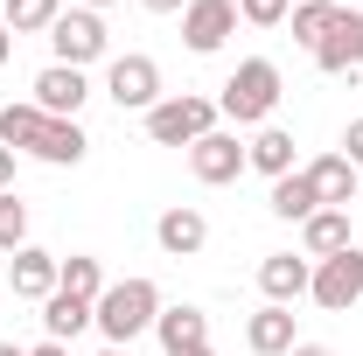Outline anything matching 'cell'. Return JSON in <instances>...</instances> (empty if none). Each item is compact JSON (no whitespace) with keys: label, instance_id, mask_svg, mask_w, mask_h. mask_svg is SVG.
Listing matches in <instances>:
<instances>
[{"label":"cell","instance_id":"cell-16","mask_svg":"<svg viewBox=\"0 0 363 356\" xmlns=\"http://www.w3.org/2000/svg\"><path fill=\"white\" fill-rule=\"evenodd\" d=\"M301 175L315 182V196H321V210H350L357 203V168L342 161V154H321V161H308Z\"/></svg>","mask_w":363,"mask_h":356},{"label":"cell","instance_id":"cell-36","mask_svg":"<svg viewBox=\"0 0 363 356\" xmlns=\"http://www.w3.org/2000/svg\"><path fill=\"white\" fill-rule=\"evenodd\" d=\"M84 7H91V14H98V7H112V0H84Z\"/></svg>","mask_w":363,"mask_h":356},{"label":"cell","instance_id":"cell-27","mask_svg":"<svg viewBox=\"0 0 363 356\" xmlns=\"http://www.w3.org/2000/svg\"><path fill=\"white\" fill-rule=\"evenodd\" d=\"M286 7H294V0H238V21H252V28H279Z\"/></svg>","mask_w":363,"mask_h":356},{"label":"cell","instance_id":"cell-38","mask_svg":"<svg viewBox=\"0 0 363 356\" xmlns=\"http://www.w3.org/2000/svg\"><path fill=\"white\" fill-rule=\"evenodd\" d=\"M357 14H363V7H357Z\"/></svg>","mask_w":363,"mask_h":356},{"label":"cell","instance_id":"cell-2","mask_svg":"<svg viewBox=\"0 0 363 356\" xmlns=\"http://www.w3.org/2000/svg\"><path fill=\"white\" fill-rule=\"evenodd\" d=\"M272 105H279V63H272V56H245V63L224 77L217 112H224L230 126H266Z\"/></svg>","mask_w":363,"mask_h":356},{"label":"cell","instance_id":"cell-6","mask_svg":"<svg viewBox=\"0 0 363 356\" xmlns=\"http://www.w3.org/2000/svg\"><path fill=\"white\" fill-rule=\"evenodd\" d=\"M49 49H56V63L84 70V63H98V56L112 49V35H105V21H98L91 7H70V14H56V28H49Z\"/></svg>","mask_w":363,"mask_h":356},{"label":"cell","instance_id":"cell-11","mask_svg":"<svg viewBox=\"0 0 363 356\" xmlns=\"http://www.w3.org/2000/svg\"><path fill=\"white\" fill-rule=\"evenodd\" d=\"M315 63L328 70V77H357V70H363V14H357V7H342V21L321 35Z\"/></svg>","mask_w":363,"mask_h":356},{"label":"cell","instance_id":"cell-17","mask_svg":"<svg viewBox=\"0 0 363 356\" xmlns=\"http://www.w3.org/2000/svg\"><path fill=\"white\" fill-rule=\"evenodd\" d=\"M245 168H259L266 182L294 175V133L286 126H259V133L245 140Z\"/></svg>","mask_w":363,"mask_h":356},{"label":"cell","instance_id":"cell-32","mask_svg":"<svg viewBox=\"0 0 363 356\" xmlns=\"http://www.w3.org/2000/svg\"><path fill=\"white\" fill-rule=\"evenodd\" d=\"M286 356H335V350H328V343H294Z\"/></svg>","mask_w":363,"mask_h":356},{"label":"cell","instance_id":"cell-13","mask_svg":"<svg viewBox=\"0 0 363 356\" xmlns=\"http://www.w3.org/2000/svg\"><path fill=\"white\" fill-rule=\"evenodd\" d=\"M308 279H315V266L294 259V252H266V259H259V294H266L272 308H294V301L308 294Z\"/></svg>","mask_w":363,"mask_h":356},{"label":"cell","instance_id":"cell-20","mask_svg":"<svg viewBox=\"0 0 363 356\" xmlns=\"http://www.w3.org/2000/svg\"><path fill=\"white\" fill-rule=\"evenodd\" d=\"M266 210H272V217H279V223H308V217H315V210H321V196H315V182H308V175H301V168H294V175H279V182H272Z\"/></svg>","mask_w":363,"mask_h":356},{"label":"cell","instance_id":"cell-30","mask_svg":"<svg viewBox=\"0 0 363 356\" xmlns=\"http://www.w3.org/2000/svg\"><path fill=\"white\" fill-rule=\"evenodd\" d=\"M140 7H147V14H182L189 0H140Z\"/></svg>","mask_w":363,"mask_h":356},{"label":"cell","instance_id":"cell-12","mask_svg":"<svg viewBox=\"0 0 363 356\" xmlns=\"http://www.w3.org/2000/svg\"><path fill=\"white\" fill-rule=\"evenodd\" d=\"M56 272H63V259H56V252L21 245V252L7 259V287H14L21 301H49V294H56Z\"/></svg>","mask_w":363,"mask_h":356},{"label":"cell","instance_id":"cell-23","mask_svg":"<svg viewBox=\"0 0 363 356\" xmlns=\"http://www.w3.org/2000/svg\"><path fill=\"white\" fill-rule=\"evenodd\" d=\"M56 287H63V294H77V301H91V308H98V294H105V266H98L91 252H70V259H63V272H56Z\"/></svg>","mask_w":363,"mask_h":356},{"label":"cell","instance_id":"cell-28","mask_svg":"<svg viewBox=\"0 0 363 356\" xmlns=\"http://www.w3.org/2000/svg\"><path fill=\"white\" fill-rule=\"evenodd\" d=\"M342 161L363 175V119H350V126H342Z\"/></svg>","mask_w":363,"mask_h":356},{"label":"cell","instance_id":"cell-31","mask_svg":"<svg viewBox=\"0 0 363 356\" xmlns=\"http://www.w3.org/2000/svg\"><path fill=\"white\" fill-rule=\"evenodd\" d=\"M28 356H70V343H49V335H43V343H35Z\"/></svg>","mask_w":363,"mask_h":356},{"label":"cell","instance_id":"cell-3","mask_svg":"<svg viewBox=\"0 0 363 356\" xmlns=\"http://www.w3.org/2000/svg\"><path fill=\"white\" fill-rule=\"evenodd\" d=\"M217 98H196V91H175V98H161L154 112H147V140L154 147H196L203 133H217Z\"/></svg>","mask_w":363,"mask_h":356},{"label":"cell","instance_id":"cell-4","mask_svg":"<svg viewBox=\"0 0 363 356\" xmlns=\"http://www.w3.org/2000/svg\"><path fill=\"white\" fill-rule=\"evenodd\" d=\"M105 98L119 105V112H154L161 105V63L154 56H112L105 63Z\"/></svg>","mask_w":363,"mask_h":356},{"label":"cell","instance_id":"cell-24","mask_svg":"<svg viewBox=\"0 0 363 356\" xmlns=\"http://www.w3.org/2000/svg\"><path fill=\"white\" fill-rule=\"evenodd\" d=\"M0 7H7V35H49L63 14V0H0Z\"/></svg>","mask_w":363,"mask_h":356},{"label":"cell","instance_id":"cell-15","mask_svg":"<svg viewBox=\"0 0 363 356\" xmlns=\"http://www.w3.org/2000/svg\"><path fill=\"white\" fill-rule=\"evenodd\" d=\"M294 343H301V335H294V308H272L266 301V308L245 321V350L252 356H286Z\"/></svg>","mask_w":363,"mask_h":356},{"label":"cell","instance_id":"cell-35","mask_svg":"<svg viewBox=\"0 0 363 356\" xmlns=\"http://www.w3.org/2000/svg\"><path fill=\"white\" fill-rule=\"evenodd\" d=\"M0 356H28V350H14V343H0Z\"/></svg>","mask_w":363,"mask_h":356},{"label":"cell","instance_id":"cell-1","mask_svg":"<svg viewBox=\"0 0 363 356\" xmlns=\"http://www.w3.org/2000/svg\"><path fill=\"white\" fill-rule=\"evenodd\" d=\"M154 321H161V287L140 279V272L133 279H112V287L98 294V308H91V328H98L112 350H133Z\"/></svg>","mask_w":363,"mask_h":356},{"label":"cell","instance_id":"cell-33","mask_svg":"<svg viewBox=\"0 0 363 356\" xmlns=\"http://www.w3.org/2000/svg\"><path fill=\"white\" fill-rule=\"evenodd\" d=\"M7 56H14V35H7V21H0V63H7Z\"/></svg>","mask_w":363,"mask_h":356},{"label":"cell","instance_id":"cell-18","mask_svg":"<svg viewBox=\"0 0 363 356\" xmlns=\"http://www.w3.org/2000/svg\"><path fill=\"white\" fill-rule=\"evenodd\" d=\"M301 245H308V259H335V252H350V245H357L350 210H315V217L301 223Z\"/></svg>","mask_w":363,"mask_h":356},{"label":"cell","instance_id":"cell-8","mask_svg":"<svg viewBox=\"0 0 363 356\" xmlns=\"http://www.w3.org/2000/svg\"><path fill=\"white\" fill-rule=\"evenodd\" d=\"M189 175L203 182V189H224V182H238V175H245V140L224 133V126H217V133H203L196 147H189Z\"/></svg>","mask_w":363,"mask_h":356},{"label":"cell","instance_id":"cell-37","mask_svg":"<svg viewBox=\"0 0 363 356\" xmlns=\"http://www.w3.org/2000/svg\"><path fill=\"white\" fill-rule=\"evenodd\" d=\"M98 356H126V350H112V343H105V350H98Z\"/></svg>","mask_w":363,"mask_h":356},{"label":"cell","instance_id":"cell-29","mask_svg":"<svg viewBox=\"0 0 363 356\" xmlns=\"http://www.w3.org/2000/svg\"><path fill=\"white\" fill-rule=\"evenodd\" d=\"M14 189V147H0V196Z\"/></svg>","mask_w":363,"mask_h":356},{"label":"cell","instance_id":"cell-14","mask_svg":"<svg viewBox=\"0 0 363 356\" xmlns=\"http://www.w3.org/2000/svg\"><path fill=\"white\" fill-rule=\"evenodd\" d=\"M28 154L35 161H49V168H77L91 154V140H84V126L77 119H43V133L28 140Z\"/></svg>","mask_w":363,"mask_h":356},{"label":"cell","instance_id":"cell-5","mask_svg":"<svg viewBox=\"0 0 363 356\" xmlns=\"http://www.w3.org/2000/svg\"><path fill=\"white\" fill-rule=\"evenodd\" d=\"M308 294H315V308L328 314H350L363 301V252H335V259H315V279H308Z\"/></svg>","mask_w":363,"mask_h":356},{"label":"cell","instance_id":"cell-22","mask_svg":"<svg viewBox=\"0 0 363 356\" xmlns=\"http://www.w3.org/2000/svg\"><path fill=\"white\" fill-rule=\"evenodd\" d=\"M335 21H342V0H294V43L308 49V56L321 49V35H328Z\"/></svg>","mask_w":363,"mask_h":356},{"label":"cell","instance_id":"cell-34","mask_svg":"<svg viewBox=\"0 0 363 356\" xmlns=\"http://www.w3.org/2000/svg\"><path fill=\"white\" fill-rule=\"evenodd\" d=\"M182 356H217V350H210V343H196V350H182Z\"/></svg>","mask_w":363,"mask_h":356},{"label":"cell","instance_id":"cell-9","mask_svg":"<svg viewBox=\"0 0 363 356\" xmlns=\"http://www.w3.org/2000/svg\"><path fill=\"white\" fill-rule=\"evenodd\" d=\"M35 112H49V119H77V105L91 98V77L84 70H70V63H49V70H35Z\"/></svg>","mask_w":363,"mask_h":356},{"label":"cell","instance_id":"cell-26","mask_svg":"<svg viewBox=\"0 0 363 356\" xmlns=\"http://www.w3.org/2000/svg\"><path fill=\"white\" fill-rule=\"evenodd\" d=\"M21 245H28V203L7 189L0 196V252H21Z\"/></svg>","mask_w":363,"mask_h":356},{"label":"cell","instance_id":"cell-7","mask_svg":"<svg viewBox=\"0 0 363 356\" xmlns=\"http://www.w3.org/2000/svg\"><path fill=\"white\" fill-rule=\"evenodd\" d=\"M238 35V0H189L182 7V43L189 56H217Z\"/></svg>","mask_w":363,"mask_h":356},{"label":"cell","instance_id":"cell-21","mask_svg":"<svg viewBox=\"0 0 363 356\" xmlns=\"http://www.w3.org/2000/svg\"><path fill=\"white\" fill-rule=\"evenodd\" d=\"M84 328H91V301H77V294L56 287V294L43 301V335L49 343H70V335H84Z\"/></svg>","mask_w":363,"mask_h":356},{"label":"cell","instance_id":"cell-19","mask_svg":"<svg viewBox=\"0 0 363 356\" xmlns=\"http://www.w3.org/2000/svg\"><path fill=\"white\" fill-rule=\"evenodd\" d=\"M154 335H161V350L182 356V350H196V343H210V314L203 308H161V321H154Z\"/></svg>","mask_w":363,"mask_h":356},{"label":"cell","instance_id":"cell-10","mask_svg":"<svg viewBox=\"0 0 363 356\" xmlns=\"http://www.w3.org/2000/svg\"><path fill=\"white\" fill-rule=\"evenodd\" d=\"M154 245H161L168 259H196V252L210 245V217H203L196 203H175V210L154 217Z\"/></svg>","mask_w":363,"mask_h":356},{"label":"cell","instance_id":"cell-25","mask_svg":"<svg viewBox=\"0 0 363 356\" xmlns=\"http://www.w3.org/2000/svg\"><path fill=\"white\" fill-rule=\"evenodd\" d=\"M49 112H35V98L28 105H0V147H14V154H28V140L43 133Z\"/></svg>","mask_w":363,"mask_h":356}]
</instances>
